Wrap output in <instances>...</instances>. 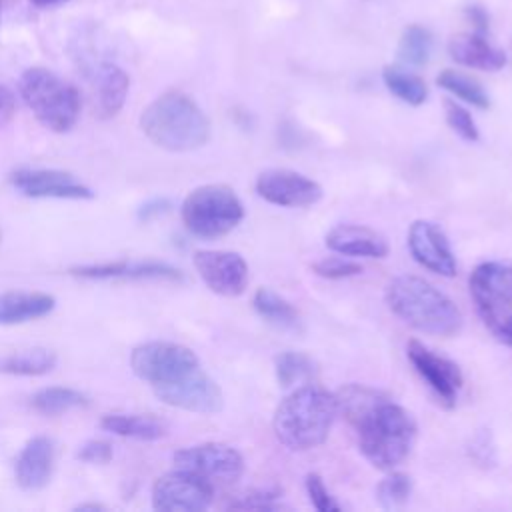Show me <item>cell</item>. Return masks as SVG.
<instances>
[{
  "label": "cell",
  "instance_id": "cell-26",
  "mask_svg": "<svg viewBox=\"0 0 512 512\" xmlns=\"http://www.w3.org/2000/svg\"><path fill=\"white\" fill-rule=\"evenodd\" d=\"M56 366V354L48 348H30L10 354L0 362V372L16 376H42Z\"/></svg>",
  "mask_w": 512,
  "mask_h": 512
},
{
  "label": "cell",
  "instance_id": "cell-8",
  "mask_svg": "<svg viewBox=\"0 0 512 512\" xmlns=\"http://www.w3.org/2000/svg\"><path fill=\"white\" fill-rule=\"evenodd\" d=\"M132 372L152 388L178 380L200 366L198 356L182 344L146 342L130 354Z\"/></svg>",
  "mask_w": 512,
  "mask_h": 512
},
{
  "label": "cell",
  "instance_id": "cell-3",
  "mask_svg": "<svg viewBox=\"0 0 512 512\" xmlns=\"http://www.w3.org/2000/svg\"><path fill=\"white\" fill-rule=\"evenodd\" d=\"M386 304L400 320L424 334L448 338L462 328V312L452 298L420 276H396L386 288Z\"/></svg>",
  "mask_w": 512,
  "mask_h": 512
},
{
  "label": "cell",
  "instance_id": "cell-32",
  "mask_svg": "<svg viewBox=\"0 0 512 512\" xmlns=\"http://www.w3.org/2000/svg\"><path fill=\"white\" fill-rule=\"evenodd\" d=\"M362 264L354 262L350 258H342L340 256H328L322 258L318 262L312 264V272L320 278H328V280H342V278H352L362 274Z\"/></svg>",
  "mask_w": 512,
  "mask_h": 512
},
{
  "label": "cell",
  "instance_id": "cell-31",
  "mask_svg": "<svg viewBox=\"0 0 512 512\" xmlns=\"http://www.w3.org/2000/svg\"><path fill=\"white\" fill-rule=\"evenodd\" d=\"M412 494V478L404 472H390L376 486V500L386 510L402 508Z\"/></svg>",
  "mask_w": 512,
  "mask_h": 512
},
{
  "label": "cell",
  "instance_id": "cell-25",
  "mask_svg": "<svg viewBox=\"0 0 512 512\" xmlns=\"http://www.w3.org/2000/svg\"><path fill=\"white\" fill-rule=\"evenodd\" d=\"M382 80L398 100L410 106H420L428 98V86L424 80L400 66H386L382 70Z\"/></svg>",
  "mask_w": 512,
  "mask_h": 512
},
{
  "label": "cell",
  "instance_id": "cell-11",
  "mask_svg": "<svg viewBox=\"0 0 512 512\" xmlns=\"http://www.w3.org/2000/svg\"><path fill=\"white\" fill-rule=\"evenodd\" d=\"M154 394L160 402L172 408L196 414H216L224 406L220 386L206 372H202L200 366L178 380L154 386Z\"/></svg>",
  "mask_w": 512,
  "mask_h": 512
},
{
  "label": "cell",
  "instance_id": "cell-10",
  "mask_svg": "<svg viewBox=\"0 0 512 512\" xmlns=\"http://www.w3.org/2000/svg\"><path fill=\"white\" fill-rule=\"evenodd\" d=\"M214 486L182 468L162 474L152 486V506L162 512H198L212 504Z\"/></svg>",
  "mask_w": 512,
  "mask_h": 512
},
{
  "label": "cell",
  "instance_id": "cell-39",
  "mask_svg": "<svg viewBox=\"0 0 512 512\" xmlns=\"http://www.w3.org/2000/svg\"><path fill=\"white\" fill-rule=\"evenodd\" d=\"M496 338H500L504 344L512 346V314L504 318V322L498 326V330L494 332Z\"/></svg>",
  "mask_w": 512,
  "mask_h": 512
},
{
  "label": "cell",
  "instance_id": "cell-19",
  "mask_svg": "<svg viewBox=\"0 0 512 512\" xmlns=\"http://www.w3.org/2000/svg\"><path fill=\"white\" fill-rule=\"evenodd\" d=\"M324 242L332 252L350 258H386L390 250L380 232L360 224H338L328 230Z\"/></svg>",
  "mask_w": 512,
  "mask_h": 512
},
{
  "label": "cell",
  "instance_id": "cell-21",
  "mask_svg": "<svg viewBox=\"0 0 512 512\" xmlns=\"http://www.w3.org/2000/svg\"><path fill=\"white\" fill-rule=\"evenodd\" d=\"M448 52L454 62L468 68H476V70L494 72L506 64L504 52L492 46L486 40L484 32H476V30L452 36L448 42Z\"/></svg>",
  "mask_w": 512,
  "mask_h": 512
},
{
  "label": "cell",
  "instance_id": "cell-1",
  "mask_svg": "<svg viewBox=\"0 0 512 512\" xmlns=\"http://www.w3.org/2000/svg\"><path fill=\"white\" fill-rule=\"evenodd\" d=\"M336 416V394L316 384H304L276 406L272 428L288 450L306 452L326 442Z\"/></svg>",
  "mask_w": 512,
  "mask_h": 512
},
{
  "label": "cell",
  "instance_id": "cell-37",
  "mask_svg": "<svg viewBox=\"0 0 512 512\" xmlns=\"http://www.w3.org/2000/svg\"><path fill=\"white\" fill-rule=\"evenodd\" d=\"M168 208H170V202H168L166 198H156V200L144 204V206L138 210V218H140V220H150L152 216L164 214Z\"/></svg>",
  "mask_w": 512,
  "mask_h": 512
},
{
  "label": "cell",
  "instance_id": "cell-16",
  "mask_svg": "<svg viewBox=\"0 0 512 512\" xmlns=\"http://www.w3.org/2000/svg\"><path fill=\"white\" fill-rule=\"evenodd\" d=\"M408 248L412 258L426 270L440 276L456 274V258L444 230L430 220H416L408 230Z\"/></svg>",
  "mask_w": 512,
  "mask_h": 512
},
{
  "label": "cell",
  "instance_id": "cell-33",
  "mask_svg": "<svg viewBox=\"0 0 512 512\" xmlns=\"http://www.w3.org/2000/svg\"><path fill=\"white\" fill-rule=\"evenodd\" d=\"M232 510H280L284 504L280 502V490H250L246 494L236 496L226 504Z\"/></svg>",
  "mask_w": 512,
  "mask_h": 512
},
{
  "label": "cell",
  "instance_id": "cell-40",
  "mask_svg": "<svg viewBox=\"0 0 512 512\" xmlns=\"http://www.w3.org/2000/svg\"><path fill=\"white\" fill-rule=\"evenodd\" d=\"M34 6L38 8H52V6H58V4H64L68 0H30Z\"/></svg>",
  "mask_w": 512,
  "mask_h": 512
},
{
  "label": "cell",
  "instance_id": "cell-17",
  "mask_svg": "<svg viewBox=\"0 0 512 512\" xmlns=\"http://www.w3.org/2000/svg\"><path fill=\"white\" fill-rule=\"evenodd\" d=\"M84 74L92 88L98 116L110 118L118 114L130 90L128 74L110 60H92L90 64H84Z\"/></svg>",
  "mask_w": 512,
  "mask_h": 512
},
{
  "label": "cell",
  "instance_id": "cell-38",
  "mask_svg": "<svg viewBox=\"0 0 512 512\" xmlns=\"http://www.w3.org/2000/svg\"><path fill=\"white\" fill-rule=\"evenodd\" d=\"M12 114H14V96L8 88L0 86V128L6 122H10Z\"/></svg>",
  "mask_w": 512,
  "mask_h": 512
},
{
  "label": "cell",
  "instance_id": "cell-23",
  "mask_svg": "<svg viewBox=\"0 0 512 512\" xmlns=\"http://www.w3.org/2000/svg\"><path fill=\"white\" fill-rule=\"evenodd\" d=\"M100 426L112 434L136 440H160L166 434V424L152 414H106Z\"/></svg>",
  "mask_w": 512,
  "mask_h": 512
},
{
  "label": "cell",
  "instance_id": "cell-5",
  "mask_svg": "<svg viewBox=\"0 0 512 512\" xmlns=\"http://www.w3.org/2000/svg\"><path fill=\"white\" fill-rule=\"evenodd\" d=\"M18 92L36 120L52 130H70L80 114L78 90L48 68H28L18 82Z\"/></svg>",
  "mask_w": 512,
  "mask_h": 512
},
{
  "label": "cell",
  "instance_id": "cell-22",
  "mask_svg": "<svg viewBox=\"0 0 512 512\" xmlns=\"http://www.w3.org/2000/svg\"><path fill=\"white\" fill-rule=\"evenodd\" d=\"M56 306L54 296L44 292H2L0 294V324H24L50 314Z\"/></svg>",
  "mask_w": 512,
  "mask_h": 512
},
{
  "label": "cell",
  "instance_id": "cell-2",
  "mask_svg": "<svg viewBox=\"0 0 512 512\" xmlns=\"http://www.w3.org/2000/svg\"><path fill=\"white\" fill-rule=\"evenodd\" d=\"M358 434V448L378 470L396 468L412 450L416 420L388 396L376 400L350 422Z\"/></svg>",
  "mask_w": 512,
  "mask_h": 512
},
{
  "label": "cell",
  "instance_id": "cell-4",
  "mask_svg": "<svg viewBox=\"0 0 512 512\" xmlns=\"http://www.w3.org/2000/svg\"><path fill=\"white\" fill-rule=\"evenodd\" d=\"M140 128L150 142L170 152H190L210 138V120L202 108L182 92H166L146 106Z\"/></svg>",
  "mask_w": 512,
  "mask_h": 512
},
{
  "label": "cell",
  "instance_id": "cell-28",
  "mask_svg": "<svg viewBox=\"0 0 512 512\" xmlns=\"http://www.w3.org/2000/svg\"><path fill=\"white\" fill-rule=\"evenodd\" d=\"M436 84L440 88H444L446 92L454 94L456 98H460V100H464V102H468V104H472L476 108L484 110V108L490 106V98H488L484 86L476 78H472V76H468L464 72L446 68V70H442L438 74Z\"/></svg>",
  "mask_w": 512,
  "mask_h": 512
},
{
  "label": "cell",
  "instance_id": "cell-9",
  "mask_svg": "<svg viewBox=\"0 0 512 512\" xmlns=\"http://www.w3.org/2000/svg\"><path fill=\"white\" fill-rule=\"evenodd\" d=\"M176 468L188 470L214 484H232L244 472L242 454L222 442H204L182 448L174 454Z\"/></svg>",
  "mask_w": 512,
  "mask_h": 512
},
{
  "label": "cell",
  "instance_id": "cell-27",
  "mask_svg": "<svg viewBox=\"0 0 512 512\" xmlns=\"http://www.w3.org/2000/svg\"><path fill=\"white\" fill-rule=\"evenodd\" d=\"M32 408L44 416H58L64 414L68 410L80 408L88 404V398L74 390V388H64V386H50V388H42L38 390L32 400H30Z\"/></svg>",
  "mask_w": 512,
  "mask_h": 512
},
{
  "label": "cell",
  "instance_id": "cell-13",
  "mask_svg": "<svg viewBox=\"0 0 512 512\" xmlns=\"http://www.w3.org/2000/svg\"><path fill=\"white\" fill-rule=\"evenodd\" d=\"M194 268L204 284L220 296H240L250 280L246 260L228 250H200L194 254Z\"/></svg>",
  "mask_w": 512,
  "mask_h": 512
},
{
  "label": "cell",
  "instance_id": "cell-34",
  "mask_svg": "<svg viewBox=\"0 0 512 512\" xmlns=\"http://www.w3.org/2000/svg\"><path fill=\"white\" fill-rule=\"evenodd\" d=\"M444 112H446V122L448 126L466 142H476L480 138L478 128L474 118L470 116V112L466 108H462L460 104L446 100L444 102Z\"/></svg>",
  "mask_w": 512,
  "mask_h": 512
},
{
  "label": "cell",
  "instance_id": "cell-36",
  "mask_svg": "<svg viewBox=\"0 0 512 512\" xmlns=\"http://www.w3.org/2000/svg\"><path fill=\"white\" fill-rule=\"evenodd\" d=\"M78 458L90 464H106L112 460V446L106 440H88L78 450Z\"/></svg>",
  "mask_w": 512,
  "mask_h": 512
},
{
  "label": "cell",
  "instance_id": "cell-35",
  "mask_svg": "<svg viewBox=\"0 0 512 512\" xmlns=\"http://www.w3.org/2000/svg\"><path fill=\"white\" fill-rule=\"evenodd\" d=\"M304 486H306V494H308L312 506L318 512H338L340 510V504L332 498V494L324 486V480L320 474H316V472L306 474Z\"/></svg>",
  "mask_w": 512,
  "mask_h": 512
},
{
  "label": "cell",
  "instance_id": "cell-15",
  "mask_svg": "<svg viewBox=\"0 0 512 512\" xmlns=\"http://www.w3.org/2000/svg\"><path fill=\"white\" fill-rule=\"evenodd\" d=\"M10 182L20 194L30 198L86 200L94 196V192L70 172L54 168H20L10 176Z\"/></svg>",
  "mask_w": 512,
  "mask_h": 512
},
{
  "label": "cell",
  "instance_id": "cell-7",
  "mask_svg": "<svg viewBox=\"0 0 512 512\" xmlns=\"http://www.w3.org/2000/svg\"><path fill=\"white\" fill-rule=\"evenodd\" d=\"M468 290L478 316L496 332L512 314V260L480 262L468 278Z\"/></svg>",
  "mask_w": 512,
  "mask_h": 512
},
{
  "label": "cell",
  "instance_id": "cell-18",
  "mask_svg": "<svg viewBox=\"0 0 512 512\" xmlns=\"http://www.w3.org/2000/svg\"><path fill=\"white\" fill-rule=\"evenodd\" d=\"M74 276L88 280H168L182 282L184 274L166 262H112L78 266L70 270Z\"/></svg>",
  "mask_w": 512,
  "mask_h": 512
},
{
  "label": "cell",
  "instance_id": "cell-29",
  "mask_svg": "<svg viewBox=\"0 0 512 512\" xmlns=\"http://www.w3.org/2000/svg\"><path fill=\"white\" fill-rule=\"evenodd\" d=\"M432 34L424 26H408L398 42V58L406 66H424L432 54Z\"/></svg>",
  "mask_w": 512,
  "mask_h": 512
},
{
  "label": "cell",
  "instance_id": "cell-24",
  "mask_svg": "<svg viewBox=\"0 0 512 512\" xmlns=\"http://www.w3.org/2000/svg\"><path fill=\"white\" fill-rule=\"evenodd\" d=\"M252 306L260 318H264L268 324L276 328L292 332L302 330V318L298 310L286 298H282L270 288H258L252 296Z\"/></svg>",
  "mask_w": 512,
  "mask_h": 512
},
{
  "label": "cell",
  "instance_id": "cell-12",
  "mask_svg": "<svg viewBox=\"0 0 512 512\" xmlns=\"http://www.w3.org/2000/svg\"><path fill=\"white\" fill-rule=\"evenodd\" d=\"M256 192L260 198L282 208L312 206L322 198V186L288 168H268L256 178Z\"/></svg>",
  "mask_w": 512,
  "mask_h": 512
},
{
  "label": "cell",
  "instance_id": "cell-20",
  "mask_svg": "<svg viewBox=\"0 0 512 512\" xmlns=\"http://www.w3.org/2000/svg\"><path fill=\"white\" fill-rule=\"evenodd\" d=\"M54 468V446L46 436H34L16 458V482L24 490H40L50 482Z\"/></svg>",
  "mask_w": 512,
  "mask_h": 512
},
{
  "label": "cell",
  "instance_id": "cell-30",
  "mask_svg": "<svg viewBox=\"0 0 512 512\" xmlns=\"http://www.w3.org/2000/svg\"><path fill=\"white\" fill-rule=\"evenodd\" d=\"M274 372H276V380L278 386L288 388L292 384L298 382H306L310 378H314L316 374V364L310 356L302 354V352H292L286 350L282 354L276 356L274 360Z\"/></svg>",
  "mask_w": 512,
  "mask_h": 512
},
{
  "label": "cell",
  "instance_id": "cell-41",
  "mask_svg": "<svg viewBox=\"0 0 512 512\" xmlns=\"http://www.w3.org/2000/svg\"><path fill=\"white\" fill-rule=\"evenodd\" d=\"M102 504H94V502H86V504H78L76 510H102Z\"/></svg>",
  "mask_w": 512,
  "mask_h": 512
},
{
  "label": "cell",
  "instance_id": "cell-14",
  "mask_svg": "<svg viewBox=\"0 0 512 512\" xmlns=\"http://www.w3.org/2000/svg\"><path fill=\"white\" fill-rule=\"evenodd\" d=\"M408 360L412 362L414 370L426 380V384L434 390V394L440 398L444 406H454L458 392L462 388V372L456 362L438 356L428 346H424L418 340H410L406 346Z\"/></svg>",
  "mask_w": 512,
  "mask_h": 512
},
{
  "label": "cell",
  "instance_id": "cell-6",
  "mask_svg": "<svg viewBox=\"0 0 512 512\" xmlns=\"http://www.w3.org/2000/svg\"><path fill=\"white\" fill-rule=\"evenodd\" d=\"M180 214L190 234L208 240L232 232L244 218V206L230 186L204 184L184 198Z\"/></svg>",
  "mask_w": 512,
  "mask_h": 512
}]
</instances>
